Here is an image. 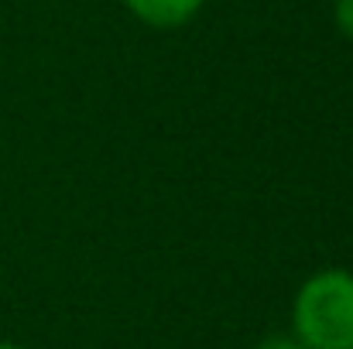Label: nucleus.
Listing matches in <instances>:
<instances>
[{"label": "nucleus", "mask_w": 353, "mask_h": 349, "mask_svg": "<svg viewBox=\"0 0 353 349\" xmlns=\"http://www.w3.org/2000/svg\"><path fill=\"white\" fill-rule=\"evenodd\" d=\"M336 28L347 34V38H353V0H336Z\"/></svg>", "instance_id": "7ed1b4c3"}, {"label": "nucleus", "mask_w": 353, "mask_h": 349, "mask_svg": "<svg viewBox=\"0 0 353 349\" xmlns=\"http://www.w3.org/2000/svg\"><path fill=\"white\" fill-rule=\"evenodd\" d=\"M0 349H21V346H14V343H0Z\"/></svg>", "instance_id": "39448f33"}, {"label": "nucleus", "mask_w": 353, "mask_h": 349, "mask_svg": "<svg viewBox=\"0 0 353 349\" xmlns=\"http://www.w3.org/2000/svg\"><path fill=\"white\" fill-rule=\"evenodd\" d=\"M292 322L305 349H353V274H312L295 295Z\"/></svg>", "instance_id": "f257e3e1"}, {"label": "nucleus", "mask_w": 353, "mask_h": 349, "mask_svg": "<svg viewBox=\"0 0 353 349\" xmlns=\"http://www.w3.org/2000/svg\"><path fill=\"white\" fill-rule=\"evenodd\" d=\"M123 7L151 28H182L189 17H196L203 0H123Z\"/></svg>", "instance_id": "f03ea898"}, {"label": "nucleus", "mask_w": 353, "mask_h": 349, "mask_svg": "<svg viewBox=\"0 0 353 349\" xmlns=\"http://www.w3.org/2000/svg\"><path fill=\"white\" fill-rule=\"evenodd\" d=\"M254 349H305L295 336H268L264 343H257Z\"/></svg>", "instance_id": "20e7f679"}]
</instances>
